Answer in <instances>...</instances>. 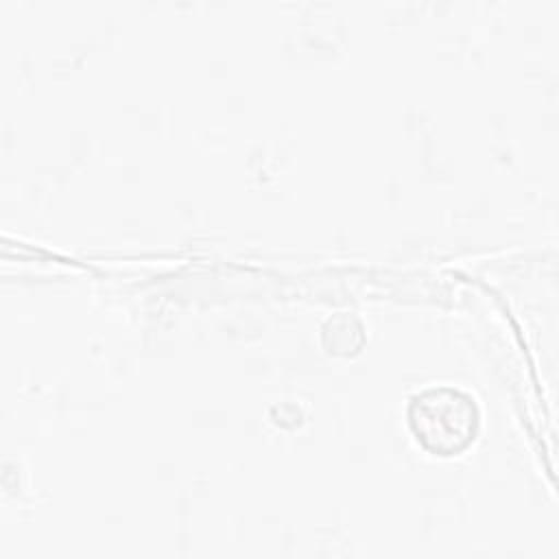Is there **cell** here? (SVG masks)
I'll return each mask as SVG.
<instances>
[{
    "label": "cell",
    "instance_id": "1",
    "mask_svg": "<svg viewBox=\"0 0 559 559\" xmlns=\"http://www.w3.org/2000/svg\"><path fill=\"white\" fill-rule=\"evenodd\" d=\"M406 417L417 443L437 456L465 452L480 428L476 400L452 384H435L415 393Z\"/></svg>",
    "mask_w": 559,
    "mask_h": 559
}]
</instances>
